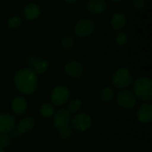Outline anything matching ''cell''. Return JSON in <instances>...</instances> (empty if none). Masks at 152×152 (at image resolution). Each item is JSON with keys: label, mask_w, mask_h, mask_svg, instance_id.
<instances>
[{"label": "cell", "mask_w": 152, "mask_h": 152, "mask_svg": "<svg viewBox=\"0 0 152 152\" xmlns=\"http://www.w3.org/2000/svg\"><path fill=\"white\" fill-rule=\"evenodd\" d=\"M13 83L19 92L23 94H34L38 86L37 75L30 68L18 70L13 77Z\"/></svg>", "instance_id": "6da1fadb"}, {"label": "cell", "mask_w": 152, "mask_h": 152, "mask_svg": "<svg viewBox=\"0 0 152 152\" xmlns=\"http://www.w3.org/2000/svg\"><path fill=\"white\" fill-rule=\"evenodd\" d=\"M133 94L142 102H150L152 99V80L148 77L137 78L133 85Z\"/></svg>", "instance_id": "7a4b0ae2"}, {"label": "cell", "mask_w": 152, "mask_h": 152, "mask_svg": "<svg viewBox=\"0 0 152 152\" xmlns=\"http://www.w3.org/2000/svg\"><path fill=\"white\" fill-rule=\"evenodd\" d=\"M111 82L116 88L124 90L133 83V75L128 69L119 68L113 73Z\"/></svg>", "instance_id": "3957f363"}, {"label": "cell", "mask_w": 152, "mask_h": 152, "mask_svg": "<svg viewBox=\"0 0 152 152\" xmlns=\"http://www.w3.org/2000/svg\"><path fill=\"white\" fill-rule=\"evenodd\" d=\"M70 97V91L65 86H58L51 92L50 99L53 104L61 106L65 104Z\"/></svg>", "instance_id": "277c9868"}, {"label": "cell", "mask_w": 152, "mask_h": 152, "mask_svg": "<svg viewBox=\"0 0 152 152\" xmlns=\"http://www.w3.org/2000/svg\"><path fill=\"white\" fill-rule=\"evenodd\" d=\"M136 97L133 94V92L129 90H121L116 98V102L119 107L125 110H131L136 105Z\"/></svg>", "instance_id": "5b68a950"}, {"label": "cell", "mask_w": 152, "mask_h": 152, "mask_svg": "<svg viewBox=\"0 0 152 152\" xmlns=\"http://www.w3.org/2000/svg\"><path fill=\"white\" fill-rule=\"evenodd\" d=\"M72 129L77 132L82 133L88 130L92 126V118L86 113H79L71 118Z\"/></svg>", "instance_id": "8992f818"}, {"label": "cell", "mask_w": 152, "mask_h": 152, "mask_svg": "<svg viewBox=\"0 0 152 152\" xmlns=\"http://www.w3.org/2000/svg\"><path fill=\"white\" fill-rule=\"evenodd\" d=\"M94 30V23L90 19H81L75 25L74 31L80 37H86L92 35Z\"/></svg>", "instance_id": "52a82bcc"}, {"label": "cell", "mask_w": 152, "mask_h": 152, "mask_svg": "<svg viewBox=\"0 0 152 152\" xmlns=\"http://www.w3.org/2000/svg\"><path fill=\"white\" fill-rule=\"evenodd\" d=\"M71 121V114L66 109H60L53 115V124L60 129L64 126H68Z\"/></svg>", "instance_id": "ba28073f"}, {"label": "cell", "mask_w": 152, "mask_h": 152, "mask_svg": "<svg viewBox=\"0 0 152 152\" xmlns=\"http://www.w3.org/2000/svg\"><path fill=\"white\" fill-rule=\"evenodd\" d=\"M16 118L12 114L0 112V134H9L15 129Z\"/></svg>", "instance_id": "9c48e42d"}, {"label": "cell", "mask_w": 152, "mask_h": 152, "mask_svg": "<svg viewBox=\"0 0 152 152\" xmlns=\"http://www.w3.org/2000/svg\"><path fill=\"white\" fill-rule=\"evenodd\" d=\"M64 70L68 76L73 78H79L84 74L83 65L76 60H70L67 61L64 65Z\"/></svg>", "instance_id": "30bf717a"}, {"label": "cell", "mask_w": 152, "mask_h": 152, "mask_svg": "<svg viewBox=\"0 0 152 152\" xmlns=\"http://www.w3.org/2000/svg\"><path fill=\"white\" fill-rule=\"evenodd\" d=\"M35 118L31 116H27L24 117L23 118H21L17 126V128L15 129V133L14 135L20 136L22 134H28L29 132H31L33 130V128L35 127Z\"/></svg>", "instance_id": "8fae6325"}, {"label": "cell", "mask_w": 152, "mask_h": 152, "mask_svg": "<svg viewBox=\"0 0 152 152\" xmlns=\"http://www.w3.org/2000/svg\"><path fill=\"white\" fill-rule=\"evenodd\" d=\"M136 118L138 121L142 124H149L152 120V106L150 102H144L142 103L137 112H136Z\"/></svg>", "instance_id": "7c38bea8"}, {"label": "cell", "mask_w": 152, "mask_h": 152, "mask_svg": "<svg viewBox=\"0 0 152 152\" xmlns=\"http://www.w3.org/2000/svg\"><path fill=\"white\" fill-rule=\"evenodd\" d=\"M12 111L16 116H21L23 115L27 109H28V102L24 96H17L15 97L11 104Z\"/></svg>", "instance_id": "4fadbf2b"}, {"label": "cell", "mask_w": 152, "mask_h": 152, "mask_svg": "<svg viewBox=\"0 0 152 152\" xmlns=\"http://www.w3.org/2000/svg\"><path fill=\"white\" fill-rule=\"evenodd\" d=\"M29 64L32 68L34 72L38 75V74H44L45 72L47 71L49 68V62L47 60L44 58H31L29 61Z\"/></svg>", "instance_id": "5bb4252c"}, {"label": "cell", "mask_w": 152, "mask_h": 152, "mask_svg": "<svg viewBox=\"0 0 152 152\" xmlns=\"http://www.w3.org/2000/svg\"><path fill=\"white\" fill-rule=\"evenodd\" d=\"M107 8L105 0H88L86 2V10L92 14H101Z\"/></svg>", "instance_id": "9a60e30c"}, {"label": "cell", "mask_w": 152, "mask_h": 152, "mask_svg": "<svg viewBox=\"0 0 152 152\" xmlns=\"http://www.w3.org/2000/svg\"><path fill=\"white\" fill-rule=\"evenodd\" d=\"M41 14V9L38 4L35 3L28 4L23 9V15L28 20H35Z\"/></svg>", "instance_id": "2e32d148"}, {"label": "cell", "mask_w": 152, "mask_h": 152, "mask_svg": "<svg viewBox=\"0 0 152 152\" xmlns=\"http://www.w3.org/2000/svg\"><path fill=\"white\" fill-rule=\"evenodd\" d=\"M126 22H127V18L126 14L121 12H114L113 15L111 16L110 25H111V28L115 30L122 29L126 25Z\"/></svg>", "instance_id": "e0dca14e"}, {"label": "cell", "mask_w": 152, "mask_h": 152, "mask_svg": "<svg viewBox=\"0 0 152 152\" xmlns=\"http://www.w3.org/2000/svg\"><path fill=\"white\" fill-rule=\"evenodd\" d=\"M115 97V90L110 86L102 88L100 92V99L102 102H110Z\"/></svg>", "instance_id": "ac0fdd59"}, {"label": "cell", "mask_w": 152, "mask_h": 152, "mask_svg": "<svg viewBox=\"0 0 152 152\" xmlns=\"http://www.w3.org/2000/svg\"><path fill=\"white\" fill-rule=\"evenodd\" d=\"M83 106V102L80 99L78 98H75L73 100H71L67 106V110L70 113V114H76L77 113Z\"/></svg>", "instance_id": "d6986e66"}, {"label": "cell", "mask_w": 152, "mask_h": 152, "mask_svg": "<svg viewBox=\"0 0 152 152\" xmlns=\"http://www.w3.org/2000/svg\"><path fill=\"white\" fill-rule=\"evenodd\" d=\"M39 113L40 115L43 117V118H50L53 115L54 113V107L52 103H49V102H46V103H44L41 107H40V110H39Z\"/></svg>", "instance_id": "ffe728a7"}, {"label": "cell", "mask_w": 152, "mask_h": 152, "mask_svg": "<svg viewBox=\"0 0 152 152\" xmlns=\"http://www.w3.org/2000/svg\"><path fill=\"white\" fill-rule=\"evenodd\" d=\"M73 134H74L73 129L69 126L58 129V136L61 140H69L73 136Z\"/></svg>", "instance_id": "44dd1931"}, {"label": "cell", "mask_w": 152, "mask_h": 152, "mask_svg": "<svg viewBox=\"0 0 152 152\" xmlns=\"http://www.w3.org/2000/svg\"><path fill=\"white\" fill-rule=\"evenodd\" d=\"M61 45L63 50H70V49H72L73 46L75 45V38H74V37H72L70 35H67V36L63 37V38L61 41Z\"/></svg>", "instance_id": "7402d4cb"}, {"label": "cell", "mask_w": 152, "mask_h": 152, "mask_svg": "<svg viewBox=\"0 0 152 152\" xmlns=\"http://www.w3.org/2000/svg\"><path fill=\"white\" fill-rule=\"evenodd\" d=\"M115 42L117 45H120V46H124L127 44L128 42V36L126 32L120 31L118 33H117L116 37H115Z\"/></svg>", "instance_id": "603a6c76"}, {"label": "cell", "mask_w": 152, "mask_h": 152, "mask_svg": "<svg viewBox=\"0 0 152 152\" xmlns=\"http://www.w3.org/2000/svg\"><path fill=\"white\" fill-rule=\"evenodd\" d=\"M8 28L11 29H17L21 25V19L19 16H12L7 21Z\"/></svg>", "instance_id": "cb8c5ba5"}, {"label": "cell", "mask_w": 152, "mask_h": 152, "mask_svg": "<svg viewBox=\"0 0 152 152\" xmlns=\"http://www.w3.org/2000/svg\"><path fill=\"white\" fill-rule=\"evenodd\" d=\"M11 137L8 134H0V148L5 149L11 144Z\"/></svg>", "instance_id": "d4e9b609"}, {"label": "cell", "mask_w": 152, "mask_h": 152, "mask_svg": "<svg viewBox=\"0 0 152 152\" xmlns=\"http://www.w3.org/2000/svg\"><path fill=\"white\" fill-rule=\"evenodd\" d=\"M133 5H134V8L135 10L141 11V10H143L145 8L146 2H145V0H134Z\"/></svg>", "instance_id": "484cf974"}, {"label": "cell", "mask_w": 152, "mask_h": 152, "mask_svg": "<svg viewBox=\"0 0 152 152\" xmlns=\"http://www.w3.org/2000/svg\"><path fill=\"white\" fill-rule=\"evenodd\" d=\"M65 1L69 4H73V3H76L77 0H65Z\"/></svg>", "instance_id": "4316f807"}, {"label": "cell", "mask_w": 152, "mask_h": 152, "mask_svg": "<svg viewBox=\"0 0 152 152\" xmlns=\"http://www.w3.org/2000/svg\"><path fill=\"white\" fill-rule=\"evenodd\" d=\"M113 3H119V2H121L122 0H111Z\"/></svg>", "instance_id": "83f0119b"}, {"label": "cell", "mask_w": 152, "mask_h": 152, "mask_svg": "<svg viewBox=\"0 0 152 152\" xmlns=\"http://www.w3.org/2000/svg\"><path fill=\"white\" fill-rule=\"evenodd\" d=\"M0 152H4V150H3V149H1V148H0Z\"/></svg>", "instance_id": "f1b7e54d"}]
</instances>
